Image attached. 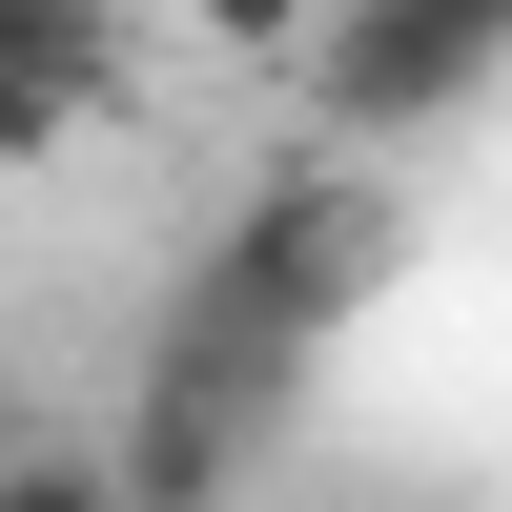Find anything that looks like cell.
Segmentation results:
<instances>
[{"label":"cell","mask_w":512,"mask_h":512,"mask_svg":"<svg viewBox=\"0 0 512 512\" xmlns=\"http://www.w3.org/2000/svg\"><path fill=\"white\" fill-rule=\"evenodd\" d=\"M287 390H308V328H267L246 287H164L144 328V390H123V492L144 512H246V451L287 431Z\"/></svg>","instance_id":"cell-1"},{"label":"cell","mask_w":512,"mask_h":512,"mask_svg":"<svg viewBox=\"0 0 512 512\" xmlns=\"http://www.w3.org/2000/svg\"><path fill=\"white\" fill-rule=\"evenodd\" d=\"M205 287H246L267 328H308V349H328V328H349L369 287H390V185H369V144H349V164H287L267 205H226Z\"/></svg>","instance_id":"cell-2"},{"label":"cell","mask_w":512,"mask_h":512,"mask_svg":"<svg viewBox=\"0 0 512 512\" xmlns=\"http://www.w3.org/2000/svg\"><path fill=\"white\" fill-rule=\"evenodd\" d=\"M492 62L512 41L472 21V0H328V41L287 62V103H308L328 144H410V123H451Z\"/></svg>","instance_id":"cell-3"},{"label":"cell","mask_w":512,"mask_h":512,"mask_svg":"<svg viewBox=\"0 0 512 512\" xmlns=\"http://www.w3.org/2000/svg\"><path fill=\"white\" fill-rule=\"evenodd\" d=\"M0 62L62 82V103L103 123V103H123V0H0Z\"/></svg>","instance_id":"cell-4"},{"label":"cell","mask_w":512,"mask_h":512,"mask_svg":"<svg viewBox=\"0 0 512 512\" xmlns=\"http://www.w3.org/2000/svg\"><path fill=\"white\" fill-rule=\"evenodd\" d=\"M164 21H185L205 62H267V82H287V62L328 41V0H164Z\"/></svg>","instance_id":"cell-5"},{"label":"cell","mask_w":512,"mask_h":512,"mask_svg":"<svg viewBox=\"0 0 512 512\" xmlns=\"http://www.w3.org/2000/svg\"><path fill=\"white\" fill-rule=\"evenodd\" d=\"M0 512H144V492H123V451H62V431H41V451H0Z\"/></svg>","instance_id":"cell-6"},{"label":"cell","mask_w":512,"mask_h":512,"mask_svg":"<svg viewBox=\"0 0 512 512\" xmlns=\"http://www.w3.org/2000/svg\"><path fill=\"white\" fill-rule=\"evenodd\" d=\"M82 144V103H62V82H21V62H0V164H62Z\"/></svg>","instance_id":"cell-7"},{"label":"cell","mask_w":512,"mask_h":512,"mask_svg":"<svg viewBox=\"0 0 512 512\" xmlns=\"http://www.w3.org/2000/svg\"><path fill=\"white\" fill-rule=\"evenodd\" d=\"M0 451H41V390H21V369H0Z\"/></svg>","instance_id":"cell-8"},{"label":"cell","mask_w":512,"mask_h":512,"mask_svg":"<svg viewBox=\"0 0 512 512\" xmlns=\"http://www.w3.org/2000/svg\"><path fill=\"white\" fill-rule=\"evenodd\" d=\"M472 21H492V41H512V0H472Z\"/></svg>","instance_id":"cell-9"}]
</instances>
